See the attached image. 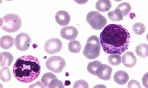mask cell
Masks as SVG:
<instances>
[{
	"label": "cell",
	"mask_w": 148,
	"mask_h": 88,
	"mask_svg": "<svg viewBox=\"0 0 148 88\" xmlns=\"http://www.w3.org/2000/svg\"><path fill=\"white\" fill-rule=\"evenodd\" d=\"M130 34L123 26L110 24L100 34V41L107 54H121L130 46Z\"/></svg>",
	"instance_id": "1"
},
{
	"label": "cell",
	"mask_w": 148,
	"mask_h": 88,
	"mask_svg": "<svg viewBox=\"0 0 148 88\" xmlns=\"http://www.w3.org/2000/svg\"><path fill=\"white\" fill-rule=\"evenodd\" d=\"M40 72V61L33 56H22L16 60L14 65V76L21 83L34 81L39 77Z\"/></svg>",
	"instance_id": "2"
},
{
	"label": "cell",
	"mask_w": 148,
	"mask_h": 88,
	"mask_svg": "<svg viewBox=\"0 0 148 88\" xmlns=\"http://www.w3.org/2000/svg\"><path fill=\"white\" fill-rule=\"evenodd\" d=\"M1 27L8 33H14L20 29L22 21L18 15L15 14H8L1 19Z\"/></svg>",
	"instance_id": "3"
},
{
	"label": "cell",
	"mask_w": 148,
	"mask_h": 88,
	"mask_svg": "<svg viewBox=\"0 0 148 88\" xmlns=\"http://www.w3.org/2000/svg\"><path fill=\"white\" fill-rule=\"evenodd\" d=\"M101 45L97 36L93 35L88 38L83 51V54L89 59H95L99 56Z\"/></svg>",
	"instance_id": "4"
},
{
	"label": "cell",
	"mask_w": 148,
	"mask_h": 88,
	"mask_svg": "<svg viewBox=\"0 0 148 88\" xmlns=\"http://www.w3.org/2000/svg\"><path fill=\"white\" fill-rule=\"evenodd\" d=\"M86 21L91 28L96 30H100L107 23L106 17L96 11L89 12L86 15Z\"/></svg>",
	"instance_id": "5"
},
{
	"label": "cell",
	"mask_w": 148,
	"mask_h": 88,
	"mask_svg": "<svg viewBox=\"0 0 148 88\" xmlns=\"http://www.w3.org/2000/svg\"><path fill=\"white\" fill-rule=\"evenodd\" d=\"M66 66V61L63 58L59 56H52L46 62V67L54 73H60Z\"/></svg>",
	"instance_id": "6"
},
{
	"label": "cell",
	"mask_w": 148,
	"mask_h": 88,
	"mask_svg": "<svg viewBox=\"0 0 148 88\" xmlns=\"http://www.w3.org/2000/svg\"><path fill=\"white\" fill-rule=\"evenodd\" d=\"M31 39L28 34L21 33L18 34L14 40L15 47L19 51H26L30 47Z\"/></svg>",
	"instance_id": "7"
},
{
	"label": "cell",
	"mask_w": 148,
	"mask_h": 88,
	"mask_svg": "<svg viewBox=\"0 0 148 88\" xmlns=\"http://www.w3.org/2000/svg\"><path fill=\"white\" fill-rule=\"evenodd\" d=\"M62 47V42L60 39L53 38L46 42L44 48L46 53L49 54H53L59 52Z\"/></svg>",
	"instance_id": "8"
},
{
	"label": "cell",
	"mask_w": 148,
	"mask_h": 88,
	"mask_svg": "<svg viewBox=\"0 0 148 88\" xmlns=\"http://www.w3.org/2000/svg\"><path fill=\"white\" fill-rule=\"evenodd\" d=\"M78 30L74 26H66L60 31L61 37L68 41L75 40L78 36Z\"/></svg>",
	"instance_id": "9"
},
{
	"label": "cell",
	"mask_w": 148,
	"mask_h": 88,
	"mask_svg": "<svg viewBox=\"0 0 148 88\" xmlns=\"http://www.w3.org/2000/svg\"><path fill=\"white\" fill-rule=\"evenodd\" d=\"M112 68L108 65L101 64L97 71V76L100 79L108 81L111 78Z\"/></svg>",
	"instance_id": "10"
},
{
	"label": "cell",
	"mask_w": 148,
	"mask_h": 88,
	"mask_svg": "<svg viewBox=\"0 0 148 88\" xmlns=\"http://www.w3.org/2000/svg\"><path fill=\"white\" fill-rule=\"evenodd\" d=\"M56 22L61 26H67L71 20L69 13L65 10H59L56 12L55 17Z\"/></svg>",
	"instance_id": "11"
},
{
	"label": "cell",
	"mask_w": 148,
	"mask_h": 88,
	"mask_svg": "<svg viewBox=\"0 0 148 88\" xmlns=\"http://www.w3.org/2000/svg\"><path fill=\"white\" fill-rule=\"evenodd\" d=\"M137 58L131 52H125L122 57V63L124 66L127 68H132L136 65Z\"/></svg>",
	"instance_id": "12"
},
{
	"label": "cell",
	"mask_w": 148,
	"mask_h": 88,
	"mask_svg": "<svg viewBox=\"0 0 148 88\" xmlns=\"http://www.w3.org/2000/svg\"><path fill=\"white\" fill-rule=\"evenodd\" d=\"M114 80L119 85H125L129 80V75L125 71L119 70L114 73Z\"/></svg>",
	"instance_id": "13"
},
{
	"label": "cell",
	"mask_w": 148,
	"mask_h": 88,
	"mask_svg": "<svg viewBox=\"0 0 148 88\" xmlns=\"http://www.w3.org/2000/svg\"><path fill=\"white\" fill-rule=\"evenodd\" d=\"M14 60L12 54L8 52L1 53V66L2 67L10 66Z\"/></svg>",
	"instance_id": "14"
},
{
	"label": "cell",
	"mask_w": 148,
	"mask_h": 88,
	"mask_svg": "<svg viewBox=\"0 0 148 88\" xmlns=\"http://www.w3.org/2000/svg\"><path fill=\"white\" fill-rule=\"evenodd\" d=\"M1 47L5 50L9 49L14 46V40L10 36L5 35L1 38Z\"/></svg>",
	"instance_id": "15"
},
{
	"label": "cell",
	"mask_w": 148,
	"mask_h": 88,
	"mask_svg": "<svg viewBox=\"0 0 148 88\" xmlns=\"http://www.w3.org/2000/svg\"><path fill=\"white\" fill-rule=\"evenodd\" d=\"M112 3L109 0H100L96 3V9L99 12H108L111 9Z\"/></svg>",
	"instance_id": "16"
},
{
	"label": "cell",
	"mask_w": 148,
	"mask_h": 88,
	"mask_svg": "<svg viewBox=\"0 0 148 88\" xmlns=\"http://www.w3.org/2000/svg\"><path fill=\"white\" fill-rule=\"evenodd\" d=\"M108 16L111 21L115 22H119L123 21V17L121 10L117 9H116L115 10L113 11L110 12L108 14Z\"/></svg>",
	"instance_id": "17"
},
{
	"label": "cell",
	"mask_w": 148,
	"mask_h": 88,
	"mask_svg": "<svg viewBox=\"0 0 148 88\" xmlns=\"http://www.w3.org/2000/svg\"><path fill=\"white\" fill-rule=\"evenodd\" d=\"M148 48L147 44H139L136 47L135 52L140 58H146L148 56Z\"/></svg>",
	"instance_id": "18"
},
{
	"label": "cell",
	"mask_w": 148,
	"mask_h": 88,
	"mask_svg": "<svg viewBox=\"0 0 148 88\" xmlns=\"http://www.w3.org/2000/svg\"><path fill=\"white\" fill-rule=\"evenodd\" d=\"M101 64H102V63L98 60H95V61L89 63L88 64V67H87V69L88 72L91 74L93 75L94 76H97V74H96L97 71Z\"/></svg>",
	"instance_id": "19"
},
{
	"label": "cell",
	"mask_w": 148,
	"mask_h": 88,
	"mask_svg": "<svg viewBox=\"0 0 148 88\" xmlns=\"http://www.w3.org/2000/svg\"><path fill=\"white\" fill-rule=\"evenodd\" d=\"M116 9L121 10L123 16H126L130 14L131 10V6L127 2H123L117 6Z\"/></svg>",
	"instance_id": "20"
},
{
	"label": "cell",
	"mask_w": 148,
	"mask_h": 88,
	"mask_svg": "<svg viewBox=\"0 0 148 88\" xmlns=\"http://www.w3.org/2000/svg\"><path fill=\"white\" fill-rule=\"evenodd\" d=\"M82 46L80 43L78 41L73 40L68 44V49L72 53H79L81 51Z\"/></svg>",
	"instance_id": "21"
},
{
	"label": "cell",
	"mask_w": 148,
	"mask_h": 88,
	"mask_svg": "<svg viewBox=\"0 0 148 88\" xmlns=\"http://www.w3.org/2000/svg\"><path fill=\"white\" fill-rule=\"evenodd\" d=\"M108 62L113 66H118L121 63V56L120 54H111L108 58Z\"/></svg>",
	"instance_id": "22"
},
{
	"label": "cell",
	"mask_w": 148,
	"mask_h": 88,
	"mask_svg": "<svg viewBox=\"0 0 148 88\" xmlns=\"http://www.w3.org/2000/svg\"><path fill=\"white\" fill-rule=\"evenodd\" d=\"M12 78L10 70L8 67H4L1 70V79L4 82L10 81Z\"/></svg>",
	"instance_id": "23"
},
{
	"label": "cell",
	"mask_w": 148,
	"mask_h": 88,
	"mask_svg": "<svg viewBox=\"0 0 148 88\" xmlns=\"http://www.w3.org/2000/svg\"><path fill=\"white\" fill-rule=\"evenodd\" d=\"M57 78L56 75L51 72L45 73L41 78V81L45 87H49V83H51V80L54 78Z\"/></svg>",
	"instance_id": "24"
},
{
	"label": "cell",
	"mask_w": 148,
	"mask_h": 88,
	"mask_svg": "<svg viewBox=\"0 0 148 88\" xmlns=\"http://www.w3.org/2000/svg\"><path fill=\"white\" fill-rule=\"evenodd\" d=\"M132 30L135 34L140 35L145 32L146 27L144 24L141 22H137L133 25Z\"/></svg>",
	"instance_id": "25"
},
{
	"label": "cell",
	"mask_w": 148,
	"mask_h": 88,
	"mask_svg": "<svg viewBox=\"0 0 148 88\" xmlns=\"http://www.w3.org/2000/svg\"><path fill=\"white\" fill-rule=\"evenodd\" d=\"M49 88H64V86L62 82L56 78L51 80L49 84Z\"/></svg>",
	"instance_id": "26"
},
{
	"label": "cell",
	"mask_w": 148,
	"mask_h": 88,
	"mask_svg": "<svg viewBox=\"0 0 148 88\" xmlns=\"http://www.w3.org/2000/svg\"><path fill=\"white\" fill-rule=\"evenodd\" d=\"M74 88H88V83L84 80H77L74 84Z\"/></svg>",
	"instance_id": "27"
},
{
	"label": "cell",
	"mask_w": 148,
	"mask_h": 88,
	"mask_svg": "<svg viewBox=\"0 0 148 88\" xmlns=\"http://www.w3.org/2000/svg\"><path fill=\"white\" fill-rule=\"evenodd\" d=\"M128 88H141V86L137 81L132 80L128 83Z\"/></svg>",
	"instance_id": "28"
},
{
	"label": "cell",
	"mask_w": 148,
	"mask_h": 88,
	"mask_svg": "<svg viewBox=\"0 0 148 88\" xmlns=\"http://www.w3.org/2000/svg\"><path fill=\"white\" fill-rule=\"evenodd\" d=\"M42 87V88H45V87L43 85L42 82H41L40 81L37 82L35 84L30 86L29 87L31 88V87Z\"/></svg>",
	"instance_id": "29"
}]
</instances>
